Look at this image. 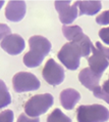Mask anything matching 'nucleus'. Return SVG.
Wrapping results in <instances>:
<instances>
[{"label":"nucleus","mask_w":109,"mask_h":122,"mask_svg":"<svg viewBox=\"0 0 109 122\" xmlns=\"http://www.w3.org/2000/svg\"><path fill=\"white\" fill-rule=\"evenodd\" d=\"M30 51L23 56V64L29 68H36L42 64L51 50V42L46 37L35 35L29 39Z\"/></svg>","instance_id":"obj_1"},{"label":"nucleus","mask_w":109,"mask_h":122,"mask_svg":"<svg viewBox=\"0 0 109 122\" xmlns=\"http://www.w3.org/2000/svg\"><path fill=\"white\" fill-rule=\"evenodd\" d=\"M77 122H106L109 120V110L103 105H82L77 109Z\"/></svg>","instance_id":"obj_2"},{"label":"nucleus","mask_w":109,"mask_h":122,"mask_svg":"<svg viewBox=\"0 0 109 122\" xmlns=\"http://www.w3.org/2000/svg\"><path fill=\"white\" fill-rule=\"evenodd\" d=\"M54 99L50 93L33 96L25 104V114L30 118H39L53 106Z\"/></svg>","instance_id":"obj_3"},{"label":"nucleus","mask_w":109,"mask_h":122,"mask_svg":"<svg viewBox=\"0 0 109 122\" xmlns=\"http://www.w3.org/2000/svg\"><path fill=\"white\" fill-rule=\"evenodd\" d=\"M61 64L68 70L74 71L80 67L82 51L80 46L74 42L65 43L57 53Z\"/></svg>","instance_id":"obj_4"},{"label":"nucleus","mask_w":109,"mask_h":122,"mask_svg":"<svg viewBox=\"0 0 109 122\" xmlns=\"http://www.w3.org/2000/svg\"><path fill=\"white\" fill-rule=\"evenodd\" d=\"M12 86L16 92H28L40 88L39 79L30 72H18L12 78Z\"/></svg>","instance_id":"obj_5"},{"label":"nucleus","mask_w":109,"mask_h":122,"mask_svg":"<svg viewBox=\"0 0 109 122\" xmlns=\"http://www.w3.org/2000/svg\"><path fill=\"white\" fill-rule=\"evenodd\" d=\"M42 76L47 83L56 86L63 82L65 73L62 66L57 64L53 59H49L42 70Z\"/></svg>","instance_id":"obj_6"},{"label":"nucleus","mask_w":109,"mask_h":122,"mask_svg":"<svg viewBox=\"0 0 109 122\" xmlns=\"http://www.w3.org/2000/svg\"><path fill=\"white\" fill-rule=\"evenodd\" d=\"M55 8L59 15V21L63 25H70L79 15L77 1L71 3L70 1H55Z\"/></svg>","instance_id":"obj_7"},{"label":"nucleus","mask_w":109,"mask_h":122,"mask_svg":"<svg viewBox=\"0 0 109 122\" xmlns=\"http://www.w3.org/2000/svg\"><path fill=\"white\" fill-rule=\"evenodd\" d=\"M0 46L8 55L18 56L25 49L26 42L23 37L18 34H9L0 42Z\"/></svg>","instance_id":"obj_8"},{"label":"nucleus","mask_w":109,"mask_h":122,"mask_svg":"<svg viewBox=\"0 0 109 122\" xmlns=\"http://www.w3.org/2000/svg\"><path fill=\"white\" fill-rule=\"evenodd\" d=\"M27 4L25 1H8L5 7V18L10 22L18 23L25 18Z\"/></svg>","instance_id":"obj_9"},{"label":"nucleus","mask_w":109,"mask_h":122,"mask_svg":"<svg viewBox=\"0 0 109 122\" xmlns=\"http://www.w3.org/2000/svg\"><path fill=\"white\" fill-rule=\"evenodd\" d=\"M92 56L88 57V63H89V68L98 75H101L104 73V71L107 69L109 66V62L105 59V56L98 50L95 45L93 44L91 47Z\"/></svg>","instance_id":"obj_10"},{"label":"nucleus","mask_w":109,"mask_h":122,"mask_svg":"<svg viewBox=\"0 0 109 122\" xmlns=\"http://www.w3.org/2000/svg\"><path fill=\"white\" fill-rule=\"evenodd\" d=\"M60 104L65 110H73L81 100V93L73 88H66L60 92Z\"/></svg>","instance_id":"obj_11"},{"label":"nucleus","mask_w":109,"mask_h":122,"mask_svg":"<svg viewBox=\"0 0 109 122\" xmlns=\"http://www.w3.org/2000/svg\"><path fill=\"white\" fill-rule=\"evenodd\" d=\"M101 75H98L95 72H93L90 68H84L81 70L79 74V80L86 88L93 90L95 87L99 85V81L101 79Z\"/></svg>","instance_id":"obj_12"},{"label":"nucleus","mask_w":109,"mask_h":122,"mask_svg":"<svg viewBox=\"0 0 109 122\" xmlns=\"http://www.w3.org/2000/svg\"><path fill=\"white\" fill-rule=\"evenodd\" d=\"M102 8L101 1H77V9L80 15H94Z\"/></svg>","instance_id":"obj_13"},{"label":"nucleus","mask_w":109,"mask_h":122,"mask_svg":"<svg viewBox=\"0 0 109 122\" xmlns=\"http://www.w3.org/2000/svg\"><path fill=\"white\" fill-rule=\"evenodd\" d=\"M62 33L64 37L69 42H73V40H76L84 32L80 26L76 25V26H62Z\"/></svg>","instance_id":"obj_14"},{"label":"nucleus","mask_w":109,"mask_h":122,"mask_svg":"<svg viewBox=\"0 0 109 122\" xmlns=\"http://www.w3.org/2000/svg\"><path fill=\"white\" fill-rule=\"evenodd\" d=\"M10 103H11V96L8 91V88L4 81L0 79V109L7 107Z\"/></svg>","instance_id":"obj_15"},{"label":"nucleus","mask_w":109,"mask_h":122,"mask_svg":"<svg viewBox=\"0 0 109 122\" xmlns=\"http://www.w3.org/2000/svg\"><path fill=\"white\" fill-rule=\"evenodd\" d=\"M47 122H73L60 109H54L47 118Z\"/></svg>","instance_id":"obj_16"},{"label":"nucleus","mask_w":109,"mask_h":122,"mask_svg":"<svg viewBox=\"0 0 109 122\" xmlns=\"http://www.w3.org/2000/svg\"><path fill=\"white\" fill-rule=\"evenodd\" d=\"M92 91H93L94 97H98V99H100V100H103L104 102H106V103L109 105V94L107 92H105V91L102 89V87L100 85L95 87Z\"/></svg>","instance_id":"obj_17"},{"label":"nucleus","mask_w":109,"mask_h":122,"mask_svg":"<svg viewBox=\"0 0 109 122\" xmlns=\"http://www.w3.org/2000/svg\"><path fill=\"white\" fill-rule=\"evenodd\" d=\"M14 115L11 110H5L0 113V122H13Z\"/></svg>","instance_id":"obj_18"},{"label":"nucleus","mask_w":109,"mask_h":122,"mask_svg":"<svg viewBox=\"0 0 109 122\" xmlns=\"http://www.w3.org/2000/svg\"><path fill=\"white\" fill-rule=\"evenodd\" d=\"M96 23L102 26L109 25V9L101 12L99 15L96 18Z\"/></svg>","instance_id":"obj_19"},{"label":"nucleus","mask_w":109,"mask_h":122,"mask_svg":"<svg viewBox=\"0 0 109 122\" xmlns=\"http://www.w3.org/2000/svg\"><path fill=\"white\" fill-rule=\"evenodd\" d=\"M99 37L105 44L109 45V27L102 28L99 31Z\"/></svg>","instance_id":"obj_20"},{"label":"nucleus","mask_w":109,"mask_h":122,"mask_svg":"<svg viewBox=\"0 0 109 122\" xmlns=\"http://www.w3.org/2000/svg\"><path fill=\"white\" fill-rule=\"evenodd\" d=\"M11 34V30L6 24H0V41H2L6 36Z\"/></svg>","instance_id":"obj_21"},{"label":"nucleus","mask_w":109,"mask_h":122,"mask_svg":"<svg viewBox=\"0 0 109 122\" xmlns=\"http://www.w3.org/2000/svg\"><path fill=\"white\" fill-rule=\"evenodd\" d=\"M96 48L105 56L108 62H109V47H106L102 44L101 42H96Z\"/></svg>","instance_id":"obj_22"},{"label":"nucleus","mask_w":109,"mask_h":122,"mask_svg":"<svg viewBox=\"0 0 109 122\" xmlns=\"http://www.w3.org/2000/svg\"><path fill=\"white\" fill-rule=\"evenodd\" d=\"M18 122H40L39 118H30L25 113H22L18 116Z\"/></svg>","instance_id":"obj_23"},{"label":"nucleus","mask_w":109,"mask_h":122,"mask_svg":"<svg viewBox=\"0 0 109 122\" xmlns=\"http://www.w3.org/2000/svg\"><path fill=\"white\" fill-rule=\"evenodd\" d=\"M108 76H109V75H108ZM101 87H102V89H103L105 92H107V93L109 94V79L106 80V81H104V82H103V85H102Z\"/></svg>","instance_id":"obj_24"},{"label":"nucleus","mask_w":109,"mask_h":122,"mask_svg":"<svg viewBox=\"0 0 109 122\" xmlns=\"http://www.w3.org/2000/svg\"><path fill=\"white\" fill-rule=\"evenodd\" d=\"M3 5H4V1H3V0H0V9L2 8Z\"/></svg>","instance_id":"obj_25"}]
</instances>
